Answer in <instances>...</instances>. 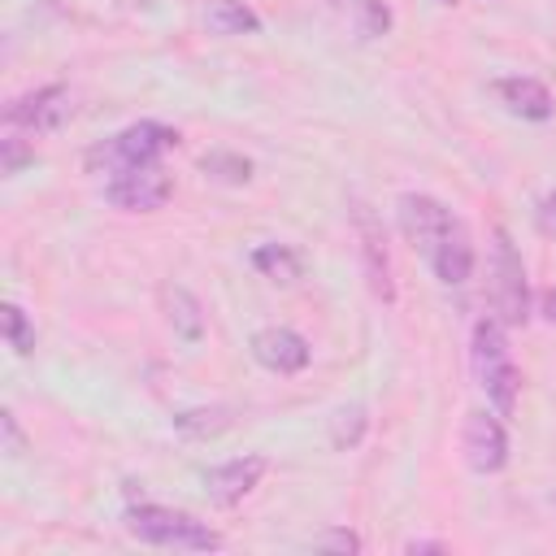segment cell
I'll use <instances>...</instances> for the list:
<instances>
[{
    "label": "cell",
    "mask_w": 556,
    "mask_h": 556,
    "mask_svg": "<svg viewBox=\"0 0 556 556\" xmlns=\"http://www.w3.org/2000/svg\"><path fill=\"white\" fill-rule=\"evenodd\" d=\"M0 430H4V452H9V456H22V452H26V434H22L17 417H13V408L0 413Z\"/></svg>",
    "instance_id": "obj_23"
},
{
    "label": "cell",
    "mask_w": 556,
    "mask_h": 556,
    "mask_svg": "<svg viewBox=\"0 0 556 556\" xmlns=\"http://www.w3.org/2000/svg\"><path fill=\"white\" fill-rule=\"evenodd\" d=\"M174 182L161 165H135V169H122L104 182V200L113 208H126V213H152L169 200Z\"/></svg>",
    "instance_id": "obj_6"
},
{
    "label": "cell",
    "mask_w": 556,
    "mask_h": 556,
    "mask_svg": "<svg viewBox=\"0 0 556 556\" xmlns=\"http://www.w3.org/2000/svg\"><path fill=\"white\" fill-rule=\"evenodd\" d=\"M252 265H256L265 278H274V282H295L300 269H304V261H300V252H295L291 243H261V248L252 252Z\"/></svg>",
    "instance_id": "obj_16"
},
{
    "label": "cell",
    "mask_w": 556,
    "mask_h": 556,
    "mask_svg": "<svg viewBox=\"0 0 556 556\" xmlns=\"http://www.w3.org/2000/svg\"><path fill=\"white\" fill-rule=\"evenodd\" d=\"M365 426H369L365 404H348V408H339V413L330 417V443H334L339 452H348V447H356V443L365 439Z\"/></svg>",
    "instance_id": "obj_18"
},
{
    "label": "cell",
    "mask_w": 556,
    "mask_h": 556,
    "mask_svg": "<svg viewBox=\"0 0 556 556\" xmlns=\"http://www.w3.org/2000/svg\"><path fill=\"white\" fill-rule=\"evenodd\" d=\"M430 261V269L439 274V282H447V287H460L469 274H473V243H469V235H465V226L456 222L443 239H439V248L426 256Z\"/></svg>",
    "instance_id": "obj_13"
},
{
    "label": "cell",
    "mask_w": 556,
    "mask_h": 556,
    "mask_svg": "<svg viewBox=\"0 0 556 556\" xmlns=\"http://www.w3.org/2000/svg\"><path fill=\"white\" fill-rule=\"evenodd\" d=\"M174 143H178V130H174V126H161V122H135V126L117 130L113 139L96 143V148L87 152V169L122 174V169H135V165H156Z\"/></svg>",
    "instance_id": "obj_3"
},
{
    "label": "cell",
    "mask_w": 556,
    "mask_h": 556,
    "mask_svg": "<svg viewBox=\"0 0 556 556\" xmlns=\"http://www.w3.org/2000/svg\"><path fill=\"white\" fill-rule=\"evenodd\" d=\"M495 96H500V104H504L508 113H517V117H526V122H547V117L556 113L552 91H547L539 78H530V74L500 78V83H495Z\"/></svg>",
    "instance_id": "obj_12"
},
{
    "label": "cell",
    "mask_w": 556,
    "mask_h": 556,
    "mask_svg": "<svg viewBox=\"0 0 556 556\" xmlns=\"http://www.w3.org/2000/svg\"><path fill=\"white\" fill-rule=\"evenodd\" d=\"M226 421H230V417H226V408H187V413H178V417H174V426H178L182 434H195V439L217 434Z\"/></svg>",
    "instance_id": "obj_21"
},
{
    "label": "cell",
    "mask_w": 556,
    "mask_h": 556,
    "mask_svg": "<svg viewBox=\"0 0 556 556\" xmlns=\"http://www.w3.org/2000/svg\"><path fill=\"white\" fill-rule=\"evenodd\" d=\"M261 478H265V456H239V460H226V465L208 469V473H204V491H208V500H213L217 508H230V504H239Z\"/></svg>",
    "instance_id": "obj_11"
},
{
    "label": "cell",
    "mask_w": 556,
    "mask_h": 556,
    "mask_svg": "<svg viewBox=\"0 0 556 556\" xmlns=\"http://www.w3.org/2000/svg\"><path fill=\"white\" fill-rule=\"evenodd\" d=\"M317 547H326V552H361V539L352 530H330V534L317 539Z\"/></svg>",
    "instance_id": "obj_24"
},
{
    "label": "cell",
    "mask_w": 556,
    "mask_h": 556,
    "mask_svg": "<svg viewBox=\"0 0 556 556\" xmlns=\"http://www.w3.org/2000/svg\"><path fill=\"white\" fill-rule=\"evenodd\" d=\"M543 313H547V317H552V321H556V287H552V291H547V295H543Z\"/></svg>",
    "instance_id": "obj_27"
},
{
    "label": "cell",
    "mask_w": 556,
    "mask_h": 556,
    "mask_svg": "<svg viewBox=\"0 0 556 556\" xmlns=\"http://www.w3.org/2000/svg\"><path fill=\"white\" fill-rule=\"evenodd\" d=\"M252 356H256L265 369H274V374H300V369L308 365L313 348H308L304 334H295V330H287V326H265V330L252 334Z\"/></svg>",
    "instance_id": "obj_10"
},
{
    "label": "cell",
    "mask_w": 556,
    "mask_h": 556,
    "mask_svg": "<svg viewBox=\"0 0 556 556\" xmlns=\"http://www.w3.org/2000/svg\"><path fill=\"white\" fill-rule=\"evenodd\" d=\"M0 148H4V161H0L4 174H17L26 161H35V148H26V139H22L17 130H9V135L0 139Z\"/></svg>",
    "instance_id": "obj_22"
},
{
    "label": "cell",
    "mask_w": 556,
    "mask_h": 556,
    "mask_svg": "<svg viewBox=\"0 0 556 556\" xmlns=\"http://www.w3.org/2000/svg\"><path fill=\"white\" fill-rule=\"evenodd\" d=\"M456 222H460V217H452V208H447L443 200H434V195H421V191L400 195V226H404L408 243H413L421 256H430V252L439 248V239H443Z\"/></svg>",
    "instance_id": "obj_7"
},
{
    "label": "cell",
    "mask_w": 556,
    "mask_h": 556,
    "mask_svg": "<svg viewBox=\"0 0 556 556\" xmlns=\"http://www.w3.org/2000/svg\"><path fill=\"white\" fill-rule=\"evenodd\" d=\"M473 374H478V387L486 391V400L495 404V413L513 417L517 391H521V369L513 361V348H508L500 317H482L473 326Z\"/></svg>",
    "instance_id": "obj_1"
},
{
    "label": "cell",
    "mask_w": 556,
    "mask_h": 556,
    "mask_svg": "<svg viewBox=\"0 0 556 556\" xmlns=\"http://www.w3.org/2000/svg\"><path fill=\"white\" fill-rule=\"evenodd\" d=\"M200 169L213 174L217 182H248V178H252V161L239 156V152H208V156L200 161Z\"/></svg>",
    "instance_id": "obj_19"
},
{
    "label": "cell",
    "mask_w": 556,
    "mask_h": 556,
    "mask_svg": "<svg viewBox=\"0 0 556 556\" xmlns=\"http://www.w3.org/2000/svg\"><path fill=\"white\" fill-rule=\"evenodd\" d=\"M126 530L152 547H182V552H217L222 547V534L208 521H195L191 513L165 508V504H130Z\"/></svg>",
    "instance_id": "obj_2"
},
{
    "label": "cell",
    "mask_w": 556,
    "mask_h": 556,
    "mask_svg": "<svg viewBox=\"0 0 556 556\" xmlns=\"http://www.w3.org/2000/svg\"><path fill=\"white\" fill-rule=\"evenodd\" d=\"M330 9H339V13L352 22V30H356L361 39H378V35L391 30V9H387V0H330Z\"/></svg>",
    "instance_id": "obj_15"
},
{
    "label": "cell",
    "mask_w": 556,
    "mask_h": 556,
    "mask_svg": "<svg viewBox=\"0 0 556 556\" xmlns=\"http://www.w3.org/2000/svg\"><path fill=\"white\" fill-rule=\"evenodd\" d=\"M4 339H9V348H13L17 356L35 352V326H30V317L22 313V304H4Z\"/></svg>",
    "instance_id": "obj_20"
},
{
    "label": "cell",
    "mask_w": 556,
    "mask_h": 556,
    "mask_svg": "<svg viewBox=\"0 0 556 556\" xmlns=\"http://www.w3.org/2000/svg\"><path fill=\"white\" fill-rule=\"evenodd\" d=\"M439 4H456V0H439Z\"/></svg>",
    "instance_id": "obj_28"
},
{
    "label": "cell",
    "mask_w": 556,
    "mask_h": 556,
    "mask_svg": "<svg viewBox=\"0 0 556 556\" xmlns=\"http://www.w3.org/2000/svg\"><path fill=\"white\" fill-rule=\"evenodd\" d=\"M408 552H447V543H439V539H413Z\"/></svg>",
    "instance_id": "obj_26"
},
{
    "label": "cell",
    "mask_w": 556,
    "mask_h": 556,
    "mask_svg": "<svg viewBox=\"0 0 556 556\" xmlns=\"http://www.w3.org/2000/svg\"><path fill=\"white\" fill-rule=\"evenodd\" d=\"M70 113H74L70 87H61V83H48V87H35V91L17 96V100L4 109V122H9V130L48 135V130L65 126V117H70Z\"/></svg>",
    "instance_id": "obj_5"
},
{
    "label": "cell",
    "mask_w": 556,
    "mask_h": 556,
    "mask_svg": "<svg viewBox=\"0 0 556 556\" xmlns=\"http://www.w3.org/2000/svg\"><path fill=\"white\" fill-rule=\"evenodd\" d=\"M534 222H539V230H543L547 239H556V191L539 200V213H534Z\"/></svg>",
    "instance_id": "obj_25"
},
{
    "label": "cell",
    "mask_w": 556,
    "mask_h": 556,
    "mask_svg": "<svg viewBox=\"0 0 556 556\" xmlns=\"http://www.w3.org/2000/svg\"><path fill=\"white\" fill-rule=\"evenodd\" d=\"M460 447H465V460L473 473H500L508 465V434L495 413H469Z\"/></svg>",
    "instance_id": "obj_9"
},
{
    "label": "cell",
    "mask_w": 556,
    "mask_h": 556,
    "mask_svg": "<svg viewBox=\"0 0 556 556\" xmlns=\"http://www.w3.org/2000/svg\"><path fill=\"white\" fill-rule=\"evenodd\" d=\"M204 26L213 35H256L261 30V17L243 0H208L204 4Z\"/></svg>",
    "instance_id": "obj_14"
},
{
    "label": "cell",
    "mask_w": 556,
    "mask_h": 556,
    "mask_svg": "<svg viewBox=\"0 0 556 556\" xmlns=\"http://www.w3.org/2000/svg\"><path fill=\"white\" fill-rule=\"evenodd\" d=\"M165 308H169V321H174V330H178L187 343H195V339L204 334V313H200V300H195L191 291H182V287H169V291H165Z\"/></svg>",
    "instance_id": "obj_17"
},
{
    "label": "cell",
    "mask_w": 556,
    "mask_h": 556,
    "mask_svg": "<svg viewBox=\"0 0 556 556\" xmlns=\"http://www.w3.org/2000/svg\"><path fill=\"white\" fill-rule=\"evenodd\" d=\"M352 226L361 239V265H365V282L378 300H395V282H391V256H387V235L382 222L369 213V204H352Z\"/></svg>",
    "instance_id": "obj_8"
},
{
    "label": "cell",
    "mask_w": 556,
    "mask_h": 556,
    "mask_svg": "<svg viewBox=\"0 0 556 556\" xmlns=\"http://www.w3.org/2000/svg\"><path fill=\"white\" fill-rule=\"evenodd\" d=\"M491 304L504 326H526L530 317V287H526V265L508 239V230H495V265H491Z\"/></svg>",
    "instance_id": "obj_4"
}]
</instances>
